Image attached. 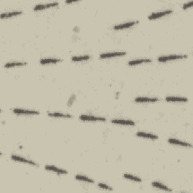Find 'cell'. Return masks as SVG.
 <instances>
[{
    "mask_svg": "<svg viewBox=\"0 0 193 193\" xmlns=\"http://www.w3.org/2000/svg\"><path fill=\"white\" fill-rule=\"evenodd\" d=\"M186 55H170V56H165V57H160L158 58V60L159 62H166L168 60H178V59H183V58H186Z\"/></svg>",
    "mask_w": 193,
    "mask_h": 193,
    "instance_id": "6da1fadb",
    "label": "cell"
},
{
    "mask_svg": "<svg viewBox=\"0 0 193 193\" xmlns=\"http://www.w3.org/2000/svg\"><path fill=\"white\" fill-rule=\"evenodd\" d=\"M11 159H13L14 161H16V162H23V163L25 164H28V165H33V166H39V165L36 163H35L33 161H30V160L26 159V158H23V157L21 156H18V155H12L11 156Z\"/></svg>",
    "mask_w": 193,
    "mask_h": 193,
    "instance_id": "7a4b0ae2",
    "label": "cell"
},
{
    "mask_svg": "<svg viewBox=\"0 0 193 193\" xmlns=\"http://www.w3.org/2000/svg\"><path fill=\"white\" fill-rule=\"evenodd\" d=\"M173 12L172 10H165L163 11H159V12L157 13H153L151 15H149L148 17V19L149 20H154L157 19V18H159L161 17H163V16L167 15V14H170Z\"/></svg>",
    "mask_w": 193,
    "mask_h": 193,
    "instance_id": "3957f363",
    "label": "cell"
},
{
    "mask_svg": "<svg viewBox=\"0 0 193 193\" xmlns=\"http://www.w3.org/2000/svg\"><path fill=\"white\" fill-rule=\"evenodd\" d=\"M79 118L82 121H106L105 118L103 117H95V116H86V115H82L79 116Z\"/></svg>",
    "mask_w": 193,
    "mask_h": 193,
    "instance_id": "277c9868",
    "label": "cell"
},
{
    "mask_svg": "<svg viewBox=\"0 0 193 193\" xmlns=\"http://www.w3.org/2000/svg\"><path fill=\"white\" fill-rule=\"evenodd\" d=\"M139 23L138 21H131V22H127V23H121V24H118L116 25L113 27L114 30H123V29H126V28H129V27H131V26H134L135 24H137Z\"/></svg>",
    "mask_w": 193,
    "mask_h": 193,
    "instance_id": "5b68a950",
    "label": "cell"
},
{
    "mask_svg": "<svg viewBox=\"0 0 193 193\" xmlns=\"http://www.w3.org/2000/svg\"><path fill=\"white\" fill-rule=\"evenodd\" d=\"M13 112L15 114L18 115H39L40 112L35 110H27V109H13Z\"/></svg>",
    "mask_w": 193,
    "mask_h": 193,
    "instance_id": "8992f818",
    "label": "cell"
},
{
    "mask_svg": "<svg viewBox=\"0 0 193 193\" xmlns=\"http://www.w3.org/2000/svg\"><path fill=\"white\" fill-rule=\"evenodd\" d=\"M126 55V52H110V53H104L100 55V59H105V58L116 57H121Z\"/></svg>",
    "mask_w": 193,
    "mask_h": 193,
    "instance_id": "52a82bcc",
    "label": "cell"
},
{
    "mask_svg": "<svg viewBox=\"0 0 193 193\" xmlns=\"http://www.w3.org/2000/svg\"><path fill=\"white\" fill-rule=\"evenodd\" d=\"M58 2H51V3H47V4H40V5H37L34 7V11H38V10H42V9H48V8L51 7H55L57 6Z\"/></svg>",
    "mask_w": 193,
    "mask_h": 193,
    "instance_id": "ba28073f",
    "label": "cell"
},
{
    "mask_svg": "<svg viewBox=\"0 0 193 193\" xmlns=\"http://www.w3.org/2000/svg\"><path fill=\"white\" fill-rule=\"evenodd\" d=\"M45 168V170H51V171H53V172L57 173L58 174H68V172H67V170H63V169L58 168V167H55V166H51V165H46Z\"/></svg>",
    "mask_w": 193,
    "mask_h": 193,
    "instance_id": "9c48e42d",
    "label": "cell"
},
{
    "mask_svg": "<svg viewBox=\"0 0 193 193\" xmlns=\"http://www.w3.org/2000/svg\"><path fill=\"white\" fill-rule=\"evenodd\" d=\"M112 123L113 124H117V125H131L133 126L135 125L134 121L131 120H125V119H112Z\"/></svg>",
    "mask_w": 193,
    "mask_h": 193,
    "instance_id": "30bf717a",
    "label": "cell"
},
{
    "mask_svg": "<svg viewBox=\"0 0 193 193\" xmlns=\"http://www.w3.org/2000/svg\"><path fill=\"white\" fill-rule=\"evenodd\" d=\"M168 142L171 144L178 145V146H185V147H192V145L190 143L183 142V141H180V140H177V139H174V138L168 139Z\"/></svg>",
    "mask_w": 193,
    "mask_h": 193,
    "instance_id": "8fae6325",
    "label": "cell"
},
{
    "mask_svg": "<svg viewBox=\"0 0 193 193\" xmlns=\"http://www.w3.org/2000/svg\"><path fill=\"white\" fill-rule=\"evenodd\" d=\"M137 136L140 137H145V138L151 139V140H157V139H158V137L157 135H155V134H153V133H145V132H137Z\"/></svg>",
    "mask_w": 193,
    "mask_h": 193,
    "instance_id": "7c38bea8",
    "label": "cell"
},
{
    "mask_svg": "<svg viewBox=\"0 0 193 193\" xmlns=\"http://www.w3.org/2000/svg\"><path fill=\"white\" fill-rule=\"evenodd\" d=\"M135 102L137 103H153L159 100L158 98H149V97H137L135 98Z\"/></svg>",
    "mask_w": 193,
    "mask_h": 193,
    "instance_id": "4fadbf2b",
    "label": "cell"
},
{
    "mask_svg": "<svg viewBox=\"0 0 193 193\" xmlns=\"http://www.w3.org/2000/svg\"><path fill=\"white\" fill-rule=\"evenodd\" d=\"M166 101L173 102H187L188 99L186 97H167L165 98Z\"/></svg>",
    "mask_w": 193,
    "mask_h": 193,
    "instance_id": "5bb4252c",
    "label": "cell"
},
{
    "mask_svg": "<svg viewBox=\"0 0 193 193\" xmlns=\"http://www.w3.org/2000/svg\"><path fill=\"white\" fill-rule=\"evenodd\" d=\"M150 62H152V60H150V59H140V60H130V61L128 62V65L134 66V65L141 64V63H150Z\"/></svg>",
    "mask_w": 193,
    "mask_h": 193,
    "instance_id": "9a60e30c",
    "label": "cell"
},
{
    "mask_svg": "<svg viewBox=\"0 0 193 193\" xmlns=\"http://www.w3.org/2000/svg\"><path fill=\"white\" fill-rule=\"evenodd\" d=\"M60 61H62V60L57 59V58H46V59H42L40 60V63L41 64H48V63H56Z\"/></svg>",
    "mask_w": 193,
    "mask_h": 193,
    "instance_id": "2e32d148",
    "label": "cell"
},
{
    "mask_svg": "<svg viewBox=\"0 0 193 193\" xmlns=\"http://www.w3.org/2000/svg\"><path fill=\"white\" fill-rule=\"evenodd\" d=\"M48 116H51V117H55V118H72V116L70 114H63V113H59V112H48Z\"/></svg>",
    "mask_w": 193,
    "mask_h": 193,
    "instance_id": "e0dca14e",
    "label": "cell"
},
{
    "mask_svg": "<svg viewBox=\"0 0 193 193\" xmlns=\"http://www.w3.org/2000/svg\"><path fill=\"white\" fill-rule=\"evenodd\" d=\"M22 14L21 11H12V12H9V13H5V14H1V18L4 19V18H9L11 17H14V16L19 15V14Z\"/></svg>",
    "mask_w": 193,
    "mask_h": 193,
    "instance_id": "ac0fdd59",
    "label": "cell"
},
{
    "mask_svg": "<svg viewBox=\"0 0 193 193\" xmlns=\"http://www.w3.org/2000/svg\"><path fill=\"white\" fill-rule=\"evenodd\" d=\"M152 185H153V187H155V188L159 189L165 190V191H167V192H172V189H169L168 187H167L166 186L162 185V183H158V182H153V183H152Z\"/></svg>",
    "mask_w": 193,
    "mask_h": 193,
    "instance_id": "d6986e66",
    "label": "cell"
},
{
    "mask_svg": "<svg viewBox=\"0 0 193 193\" xmlns=\"http://www.w3.org/2000/svg\"><path fill=\"white\" fill-rule=\"evenodd\" d=\"M27 63L26 62H13V63H6L5 65V68H11L14 67H22V66L26 65Z\"/></svg>",
    "mask_w": 193,
    "mask_h": 193,
    "instance_id": "ffe728a7",
    "label": "cell"
},
{
    "mask_svg": "<svg viewBox=\"0 0 193 193\" xmlns=\"http://www.w3.org/2000/svg\"><path fill=\"white\" fill-rule=\"evenodd\" d=\"M76 180H81V181H84V182H87V183H94V180L92 179H90V178L87 177H84V176H82V175H76L75 177Z\"/></svg>",
    "mask_w": 193,
    "mask_h": 193,
    "instance_id": "44dd1931",
    "label": "cell"
},
{
    "mask_svg": "<svg viewBox=\"0 0 193 193\" xmlns=\"http://www.w3.org/2000/svg\"><path fill=\"white\" fill-rule=\"evenodd\" d=\"M124 177L126 178V179L136 181V182H139V183H140V182H142V180H141L140 178L137 177H135V176L131 175V174H124Z\"/></svg>",
    "mask_w": 193,
    "mask_h": 193,
    "instance_id": "7402d4cb",
    "label": "cell"
},
{
    "mask_svg": "<svg viewBox=\"0 0 193 193\" xmlns=\"http://www.w3.org/2000/svg\"><path fill=\"white\" fill-rule=\"evenodd\" d=\"M90 56H80V57H72V61H82V60H89Z\"/></svg>",
    "mask_w": 193,
    "mask_h": 193,
    "instance_id": "603a6c76",
    "label": "cell"
},
{
    "mask_svg": "<svg viewBox=\"0 0 193 193\" xmlns=\"http://www.w3.org/2000/svg\"><path fill=\"white\" fill-rule=\"evenodd\" d=\"M98 186H99V187H100V188L104 189L110 190V191H112V190H113V189H112V188H111V187L108 186H107V185L104 184V183H99Z\"/></svg>",
    "mask_w": 193,
    "mask_h": 193,
    "instance_id": "cb8c5ba5",
    "label": "cell"
},
{
    "mask_svg": "<svg viewBox=\"0 0 193 193\" xmlns=\"http://www.w3.org/2000/svg\"><path fill=\"white\" fill-rule=\"evenodd\" d=\"M192 3H193V1H191V2H188V3L184 4V5H183V9H187V8L191 7L192 5Z\"/></svg>",
    "mask_w": 193,
    "mask_h": 193,
    "instance_id": "d4e9b609",
    "label": "cell"
}]
</instances>
